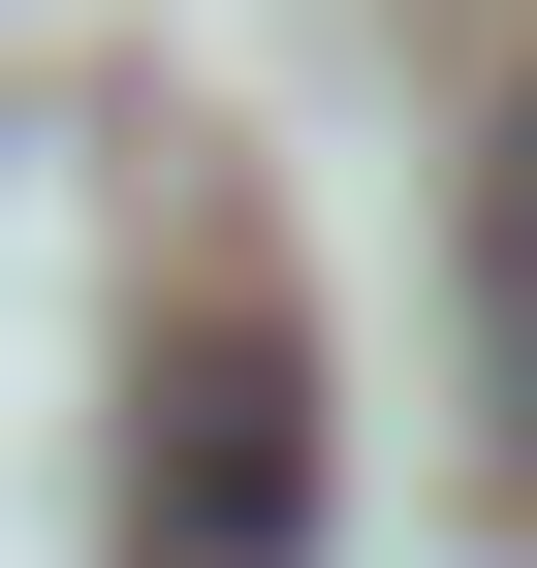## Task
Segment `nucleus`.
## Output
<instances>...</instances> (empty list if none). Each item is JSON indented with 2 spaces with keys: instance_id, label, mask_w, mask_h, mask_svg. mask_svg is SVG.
I'll return each mask as SVG.
<instances>
[{
  "instance_id": "1",
  "label": "nucleus",
  "mask_w": 537,
  "mask_h": 568,
  "mask_svg": "<svg viewBox=\"0 0 537 568\" xmlns=\"http://www.w3.org/2000/svg\"><path fill=\"white\" fill-rule=\"evenodd\" d=\"M126 568H316V347L190 316L159 410H126Z\"/></svg>"
},
{
  "instance_id": "2",
  "label": "nucleus",
  "mask_w": 537,
  "mask_h": 568,
  "mask_svg": "<svg viewBox=\"0 0 537 568\" xmlns=\"http://www.w3.org/2000/svg\"><path fill=\"white\" fill-rule=\"evenodd\" d=\"M475 316H506V379H537V95H506V159H475Z\"/></svg>"
}]
</instances>
